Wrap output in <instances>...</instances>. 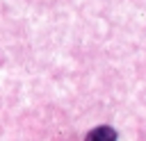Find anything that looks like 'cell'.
Segmentation results:
<instances>
[{"label":"cell","instance_id":"cell-1","mask_svg":"<svg viewBox=\"0 0 146 141\" xmlns=\"http://www.w3.org/2000/svg\"><path fill=\"white\" fill-rule=\"evenodd\" d=\"M84 141H116V130L110 125H98L84 136Z\"/></svg>","mask_w":146,"mask_h":141}]
</instances>
